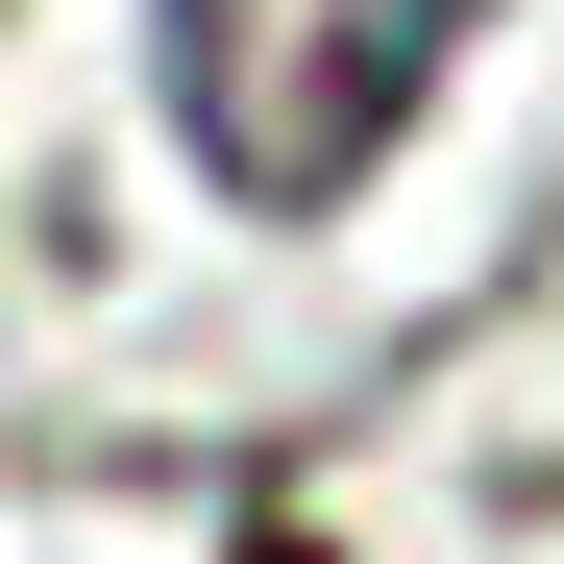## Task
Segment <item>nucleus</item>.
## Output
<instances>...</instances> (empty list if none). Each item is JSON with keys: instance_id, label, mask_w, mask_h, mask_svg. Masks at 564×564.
Listing matches in <instances>:
<instances>
[{"instance_id": "f257e3e1", "label": "nucleus", "mask_w": 564, "mask_h": 564, "mask_svg": "<svg viewBox=\"0 0 564 564\" xmlns=\"http://www.w3.org/2000/svg\"><path fill=\"white\" fill-rule=\"evenodd\" d=\"M466 25H491V0H148V99H172V148H197L246 221H319V197H368V172L417 148Z\"/></svg>"}]
</instances>
